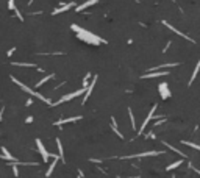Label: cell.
<instances>
[{"label": "cell", "mask_w": 200, "mask_h": 178, "mask_svg": "<svg viewBox=\"0 0 200 178\" xmlns=\"http://www.w3.org/2000/svg\"><path fill=\"white\" fill-rule=\"evenodd\" d=\"M31 103H33V98H28V100H27V103H25V105H27V106H30V105H31Z\"/></svg>", "instance_id": "obj_29"}, {"label": "cell", "mask_w": 200, "mask_h": 178, "mask_svg": "<svg viewBox=\"0 0 200 178\" xmlns=\"http://www.w3.org/2000/svg\"><path fill=\"white\" fill-rule=\"evenodd\" d=\"M2 114H3V111H0V120H2Z\"/></svg>", "instance_id": "obj_33"}, {"label": "cell", "mask_w": 200, "mask_h": 178, "mask_svg": "<svg viewBox=\"0 0 200 178\" xmlns=\"http://www.w3.org/2000/svg\"><path fill=\"white\" fill-rule=\"evenodd\" d=\"M172 178H175V177H172Z\"/></svg>", "instance_id": "obj_35"}, {"label": "cell", "mask_w": 200, "mask_h": 178, "mask_svg": "<svg viewBox=\"0 0 200 178\" xmlns=\"http://www.w3.org/2000/svg\"><path fill=\"white\" fill-rule=\"evenodd\" d=\"M13 173H14V177H19V169H17V164H13Z\"/></svg>", "instance_id": "obj_25"}, {"label": "cell", "mask_w": 200, "mask_h": 178, "mask_svg": "<svg viewBox=\"0 0 200 178\" xmlns=\"http://www.w3.org/2000/svg\"><path fill=\"white\" fill-rule=\"evenodd\" d=\"M53 77H55V75H53V74H49L47 75V77H44V78H42V80L41 81H38V83H36V88H41L42 86V84H44V83H47V81L49 80H52V78Z\"/></svg>", "instance_id": "obj_17"}, {"label": "cell", "mask_w": 200, "mask_h": 178, "mask_svg": "<svg viewBox=\"0 0 200 178\" xmlns=\"http://www.w3.org/2000/svg\"><path fill=\"white\" fill-rule=\"evenodd\" d=\"M191 167H192V166H191ZM192 169H194V167H192ZM194 170H195V172H197L199 175H200V170H199V169H194Z\"/></svg>", "instance_id": "obj_32"}, {"label": "cell", "mask_w": 200, "mask_h": 178, "mask_svg": "<svg viewBox=\"0 0 200 178\" xmlns=\"http://www.w3.org/2000/svg\"><path fill=\"white\" fill-rule=\"evenodd\" d=\"M31 3H33V0H28V5H31Z\"/></svg>", "instance_id": "obj_34"}, {"label": "cell", "mask_w": 200, "mask_h": 178, "mask_svg": "<svg viewBox=\"0 0 200 178\" xmlns=\"http://www.w3.org/2000/svg\"><path fill=\"white\" fill-rule=\"evenodd\" d=\"M36 145H38V150H39V153H41V156H42V159H44V163H47L49 158H50V153L45 150V147H44V144H42V141H41V139H36Z\"/></svg>", "instance_id": "obj_4"}, {"label": "cell", "mask_w": 200, "mask_h": 178, "mask_svg": "<svg viewBox=\"0 0 200 178\" xmlns=\"http://www.w3.org/2000/svg\"><path fill=\"white\" fill-rule=\"evenodd\" d=\"M111 128H113V131H114V133L117 134L119 137H121V139L124 137V136H122V133L117 130V125H116V119H114V117H111Z\"/></svg>", "instance_id": "obj_16"}, {"label": "cell", "mask_w": 200, "mask_h": 178, "mask_svg": "<svg viewBox=\"0 0 200 178\" xmlns=\"http://www.w3.org/2000/svg\"><path fill=\"white\" fill-rule=\"evenodd\" d=\"M158 89H159V94H161V97L164 98H169V95H171V92H169V84L167 83H161L158 84Z\"/></svg>", "instance_id": "obj_8"}, {"label": "cell", "mask_w": 200, "mask_h": 178, "mask_svg": "<svg viewBox=\"0 0 200 178\" xmlns=\"http://www.w3.org/2000/svg\"><path fill=\"white\" fill-rule=\"evenodd\" d=\"M11 80H13V83H16V84H17V86H19V88H21V89H22V91H25V92H28V94H31V95H33V97H38V98H39V100H42V102H45V103H49V105H52V102H50V100H49V98H45V97H44V95H41V94H39V92H36V91H33V89H31V88H28V86H27V84H24V83H22V81H19V80H17V78H14V77H11Z\"/></svg>", "instance_id": "obj_2"}, {"label": "cell", "mask_w": 200, "mask_h": 178, "mask_svg": "<svg viewBox=\"0 0 200 178\" xmlns=\"http://www.w3.org/2000/svg\"><path fill=\"white\" fill-rule=\"evenodd\" d=\"M2 153H3V158H5L6 161H11V163H14V156H11V153H9L8 150H6V147H2Z\"/></svg>", "instance_id": "obj_14"}, {"label": "cell", "mask_w": 200, "mask_h": 178, "mask_svg": "<svg viewBox=\"0 0 200 178\" xmlns=\"http://www.w3.org/2000/svg\"><path fill=\"white\" fill-rule=\"evenodd\" d=\"M147 137H152V139H153V137H155V134H153L152 131H150V133H147Z\"/></svg>", "instance_id": "obj_30"}, {"label": "cell", "mask_w": 200, "mask_h": 178, "mask_svg": "<svg viewBox=\"0 0 200 178\" xmlns=\"http://www.w3.org/2000/svg\"><path fill=\"white\" fill-rule=\"evenodd\" d=\"M128 116H130V120H131V128L136 131V124H135V116H133V111L128 108Z\"/></svg>", "instance_id": "obj_21"}, {"label": "cell", "mask_w": 200, "mask_h": 178, "mask_svg": "<svg viewBox=\"0 0 200 178\" xmlns=\"http://www.w3.org/2000/svg\"><path fill=\"white\" fill-rule=\"evenodd\" d=\"M56 145H58V151H59V159H63V163H64V151H63V144L59 139H56Z\"/></svg>", "instance_id": "obj_18"}, {"label": "cell", "mask_w": 200, "mask_h": 178, "mask_svg": "<svg viewBox=\"0 0 200 178\" xmlns=\"http://www.w3.org/2000/svg\"><path fill=\"white\" fill-rule=\"evenodd\" d=\"M95 81H97V77H94V80L91 81V84L88 86V89H86V92H85V98H83V103H86V100H88V97L91 95V92H92V89H94L95 86Z\"/></svg>", "instance_id": "obj_11"}, {"label": "cell", "mask_w": 200, "mask_h": 178, "mask_svg": "<svg viewBox=\"0 0 200 178\" xmlns=\"http://www.w3.org/2000/svg\"><path fill=\"white\" fill-rule=\"evenodd\" d=\"M74 5H75L74 2H71V3H66V5H63V6H59V8H56L55 11H52V14H53V16H56V14H59V13H64V11H67V9H71Z\"/></svg>", "instance_id": "obj_10"}, {"label": "cell", "mask_w": 200, "mask_h": 178, "mask_svg": "<svg viewBox=\"0 0 200 178\" xmlns=\"http://www.w3.org/2000/svg\"><path fill=\"white\" fill-rule=\"evenodd\" d=\"M181 163H183V159H178V161H175L174 164H171V166H167V169H166V170H174L175 167H178V166H180V164H181Z\"/></svg>", "instance_id": "obj_22"}, {"label": "cell", "mask_w": 200, "mask_h": 178, "mask_svg": "<svg viewBox=\"0 0 200 178\" xmlns=\"http://www.w3.org/2000/svg\"><path fill=\"white\" fill-rule=\"evenodd\" d=\"M86 92V89L85 88H81V89H78V91H75V92H71V94H66V95H63L59 100H56L55 103H52V106H56V105H61V103H64V102H69V100H72V98H75V97H78V95H81V94H85Z\"/></svg>", "instance_id": "obj_3"}, {"label": "cell", "mask_w": 200, "mask_h": 178, "mask_svg": "<svg viewBox=\"0 0 200 178\" xmlns=\"http://www.w3.org/2000/svg\"><path fill=\"white\" fill-rule=\"evenodd\" d=\"M171 44H172V42H167V44H166V47H164V48H163V52H167V48H169V47H171Z\"/></svg>", "instance_id": "obj_27"}, {"label": "cell", "mask_w": 200, "mask_h": 178, "mask_svg": "<svg viewBox=\"0 0 200 178\" xmlns=\"http://www.w3.org/2000/svg\"><path fill=\"white\" fill-rule=\"evenodd\" d=\"M156 108H158V105H153V106H152V110H150V113H149V116H147V117H145V120H144V124H142V125H141V128H139V131H138V134H141V133H142V131H144V128H145V127H147V124H149V122H150V120H152V119H153V113H155V111H156Z\"/></svg>", "instance_id": "obj_5"}, {"label": "cell", "mask_w": 200, "mask_h": 178, "mask_svg": "<svg viewBox=\"0 0 200 178\" xmlns=\"http://www.w3.org/2000/svg\"><path fill=\"white\" fill-rule=\"evenodd\" d=\"M163 25H166V27H167V28H171V30H172V31H175V33H177V35H178V36H181V38H183V39H188V41H189V42H192V44H194V42H195V41H194V39H191V38H189V36H186V35H185V33H181V31H180V30H177L175 27H172V25H171V24H169V22H166V21H163Z\"/></svg>", "instance_id": "obj_6"}, {"label": "cell", "mask_w": 200, "mask_h": 178, "mask_svg": "<svg viewBox=\"0 0 200 178\" xmlns=\"http://www.w3.org/2000/svg\"><path fill=\"white\" fill-rule=\"evenodd\" d=\"M30 122H33V117H31V116L27 117V124H30Z\"/></svg>", "instance_id": "obj_31"}, {"label": "cell", "mask_w": 200, "mask_h": 178, "mask_svg": "<svg viewBox=\"0 0 200 178\" xmlns=\"http://www.w3.org/2000/svg\"><path fill=\"white\" fill-rule=\"evenodd\" d=\"M14 52H16V48H14V47H13V48H11V50H9V52H8V56H11V55H13V53H14Z\"/></svg>", "instance_id": "obj_28"}, {"label": "cell", "mask_w": 200, "mask_h": 178, "mask_svg": "<svg viewBox=\"0 0 200 178\" xmlns=\"http://www.w3.org/2000/svg\"><path fill=\"white\" fill-rule=\"evenodd\" d=\"M181 144H185V145H188V147H192V148H195V150H199L200 151V145H197V144H192V142H188V141H183Z\"/></svg>", "instance_id": "obj_24"}, {"label": "cell", "mask_w": 200, "mask_h": 178, "mask_svg": "<svg viewBox=\"0 0 200 178\" xmlns=\"http://www.w3.org/2000/svg\"><path fill=\"white\" fill-rule=\"evenodd\" d=\"M81 119V116H75V117H69V119H61V120L55 122V125H63V124H69V122H77Z\"/></svg>", "instance_id": "obj_13"}, {"label": "cell", "mask_w": 200, "mask_h": 178, "mask_svg": "<svg viewBox=\"0 0 200 178\" xmlns=\"http://www.w3.org/2000/svg\"><path fill=\"white\" fill-rule=\"evenodd\" d=\"M58 159H59V158H53V163L50 164V167L47 169V172H45V177H50V175H52L53 169H55V167H56V163H58Z\"/></svg>", "instance_id": "obj_15"}, {"label": "cell", "mask_w": 200, "mask_h": 178, "mask_svg": "<svg viewBox=\"0 0 200 178\" xmlns=\"http://www.w3.org/2000/svg\"><path fill=\"white\" fill-rule=\"evenodd\" d=\"M74 31L78 33V38L80 39H83V41H86L88 44H105V39H102L100 36H95V35H92V33H89V31H86V30H83V28H80L78 25H72L71 27Z\"/></svg>", "instance_id": "obj_1"}, {"label": "cell", "mask_w": 200, "mask_h": 178, "mask_svg": "<svg viewBox=\"0 0 200 178\" xmlns=\"http://www.w3.org/2000/svg\"><path fill=\"white\" fill-rule=\"evenodd\" d=\"M14 66H22V67H36L33 62H14Z\"/></svg>", "instance_id": "obj_23"}, {"label": "cell", "mask_w": 200, "mask_h": 178, "mask_svg": "<svg viewBox=\"0 0 200 178\" xmlns=\"http://www.w3.org/2000/svg\"><path fill=\"white\" fill-rule=\"evenodd\" d=\"M8 8H9V9H13V11H14V9H16L14 0H9V2H8Z\"/></svg>", "instance_id": "obj_26"}, {"label": "cell", "mask_w": 200, "mask_h": 178, "mask_svg": "<svg viewBox=\"0 0 200 178\" xmlns=\"http://www.w3.org/2000/svg\"><path fill=\"white\" fill-rule=\"evenodd\" d=\"M199 70H200V59H199V62H197V66H195V69H194V74L191 75V80H189V84H192V81L195 80V77H197V74H199Z\"/></svg>", "instance_id": "obj_20"}, {"label": "cell", "mask_w": 200, "mask_h": 178, "mask_svg": "<svg viewBox=\"0 0 200 178\" xmlns=\"http://www.w3.org/2000/svg\"><path fill=\"white\" fill-rule=\"evenodd\" d=\"M163 151H144V153H139V155H130V156H125L127 159L130 158H144V156H156V155H161Z\"/></svg>", "instance_id": "obj_9"}, {"label": "cell", "mask_w": 200, "mask_h": 178, "mask_svg": "<svg viewBox=\"0 0 200 178\" xmlns=\"http://www.w3.org/2000/svg\"><path fill=\"white\" fill-rule=\"evenodd\" d=\"M97 2H99V0H88V2H85L83 5L77 6V8H75V11H78V13H80V11H83V9H86L88 6H92V5H95Z\"/></svg>", "instance_id": "obj_12"}, {"label": "cell", "mask_w": 200, "mask_h": 178, "mask_svg": "<svg viewBox=\"0 0 200 178\" xmlns=\"http://www.w3.org/2000/svg\"><path fill=\"white\" fill-rule=\"evenodd\" d=\"M164 75H169V72L167 70H155V72L144 74L141 78H155V77H164Z\"/></svg>", "instance_id": "obj_7"}, {"label": "cell", "mask_w": 200, "mask_h": 178, "mask_svg": "<svg viewBox=\"0 0 200 178\" xmlns=\"http://www.w3.org/2000/svg\"><path fill=\"white\" fill-rule=\"evenodd\" d=\"M163 144H164V145H166V147H167V148H171V150H172V151H175V153H178V155H180V156H181V158H186V155H185V153H183V151H180V150H178V148H175V147H172V145H171V144H167V142H163Z\"/></svg>", "instance_id": "obj_19"}]
</instances>
